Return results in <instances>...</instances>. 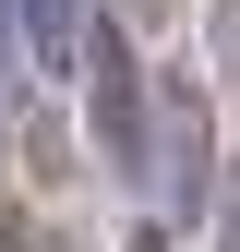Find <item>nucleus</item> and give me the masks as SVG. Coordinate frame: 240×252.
Wrapping results in <instances>:
<instances>
[{"instance_id": "nucleus-1", "label": "nucleus", "mask_w": 240, "mask_h": 252, "mask_svg": "<svg viewBox=\"0 0 240 252\" xmlns=\"http://www.w3.org/2000/svg\"><path fill=\"white\" fill-rule=\"evenodd\" d=\"M84 120H96V144H108V168L132 180V192H156V84H144V60H132V36L96 12L84 24Z\"/></svg>"}, {"instance_id": "nucleus-2", "label": "nucleus", "mask_w": 240, "mask_h": 252, "mask_svg": "<svg viewBox=\"0 0 240 252\" xmlns=\"http://www.w3.org/2000/svg\"><path fill=\"white\" fill-rule=\"evenodd\" d=\"M156 204L180 216L216 204V96L192 72H156Z\"/></svg>"}, {"instance_id": "nucleus-3", "label": "nucleus", "mask_w": 240, "mask_h": 252, "mask_svg": "<svg viewBox=\"0 0 240 252\" xmlns=\"http://www.w3.org/2000/svg\"><path fill=\"white\" fill-rule=\"evenodd\" d=\"M12 24H24V48H36L48 72H72V60H84V24H96V12H84V0H12Z\"/></svg>"}, {"instance_id": "nucleus-4", "label": "nucleus", "mask_w": 240, "mask_h": 252, "mask_svg": "<svg viewBox=\"0 0 240 252\" xmlns=\"http://www.w3.org/2000/svg\"><path fill=\"white\" fill-rule=\"evenodd\" d=\"M180 12H192V0H108V24H120V36H132V48H144V36H168Z\"/></svg>"}, {"instance_id": "nucleus-5", "label": "nucleus", "mask_w": 240, "mask_h": 252, "mask_svg": "<svg viewBox=\"0 0 240 252\" xmlns=\"http://www.w3.org/2000/svg\"><path fill=\"white\" fill-rule=\"evenodd\" d=\"M132 252H180V240H168V228H132Z\"/></svg>"}]
</instances>
